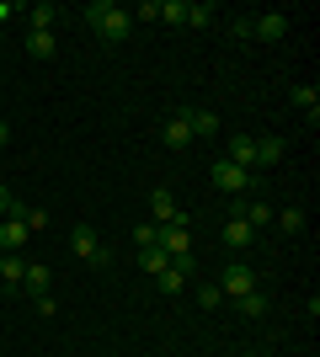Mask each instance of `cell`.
<instances>
[{"label":"cell","instance_id":"1","mask_svg":"<svg viewBox=\"0 0 320 357\" xmlns=\"http://www.w3.org/2000/svg\"><path fill=\"white\" fill-rule=\"evenodd\" d=\"M86 22H91V32L107 38V43H123V38L134 32V16L123 11L118 0H91V6H86Z\"/></svg>","mask_w":320,"mask_h":357},{"label":"cell","instance_id":"2","mask_svg":"<svg viewBox=\"0 0 320 357\" xmlns=\"http://www.w3.org/2000/svg\"><path fill=\"white\" fill-rule=\"evenodd\" d=\"M70 245H75L80 261H96V267H107V261H112V251H107L102 240H96L91 224H75V229H70Z\"/></svg>","mask_w":320,"mask_h":357},{"label":"cell","instance_id":"3","mask_svg":"<svg viewBox=\"0 0 320 357\" xmlns=\"http://www.w3.org/2000/svg\"><path fill=\"white\" fill-rule=\"evenodd\" d=\"M192 272H198L192 256H171L166 272H155V288H160V294H182V283H192Z\"/></svg>","mask_w":320,"mask_h":357},{"label":"cell","instance_id":"4","mask_svg":"<svg viewBox=\"0 0 320 357\" xmlns=\"http://www.w3.org/2000/svg\"><path fill=\"white\" fill-rule=\"evenodd\" d=\"M166 256H192V229H187V219L176 224H160V240H155Z\"/></svg>","mask_w":320,"mask_h":357},{"label":"cell","instance_id":"5","mask_svg":"<svg viewBox=\"0 0 320 357\" xmlns=\"http://www.w3.org/2000/svg\"><path fill=\"white\" fill-rule=\"evenodd\" d=\"M251 288H257V272L245 267V261H229V267H224V288H219V294H224V298H245Z\"/></svg>","mask_w":320,"mask_h":357},{"label":"cell","instance_id":"6","mask_svg":"<svg viewBox=\"0 0 320 357\" xmlns=\"http://www.w3.org/2000/svg\"><path fill=\"white\" fill-rule=\"evenodd\" d=\"M251 38H261V43H283V38H289V16H283V11L251 16Z\"/></svg>","mask_w":320,"mask_h":357},{"label":"cell","instance_id":"7","mask_svg":"<svg viewBox=\"0 0 320 357\" xmlns=\"http://www.w3.org/2000/svg\"><path fill=\"white\" fill-rule=\"evenodd\" d=\"M176 219H187V213L176 208V192H171V187H155L150 192V224H176Z\"/></svg>","mask_w":320,"mask_h":357},{"label":"cell","instance_id":"8","mask_svg":"<svg viewBox=\"0 0 320 357\" xmlns=\"http://www.w3.org/2000/svg\"><path fill=\"white\" fill-rule=\"evenodd\" d=\"M32 240V229L22 219H11V213H6V219H0V256H22V245H27Z\"/></svg>","mask_w":320,"mask_h":357},{"label":"cell","instance_id":"9","mask_svg":"<svg viewBox=\"0 0 320 357\" xmlns=\"http://www.w3.org/2000/svg\"><path fill=\"white\" fill-rule=\"evenodd\" d=\"M213 187H224V192H245V187H251V171H241L235 160H213Z\"/></svg>","mask_w":320,"mask_h":357},{"label":"cell","instance_id":"10","mask_svg":"<svg viewBox=\"0 0 320 357\" xmlns=\"http://www.w3.org/2000/svg\"><path fill=\"white\" fill-rule=\"evenodd\" d=\"M224 160H235L241 171H257V139L235 134V139H229V149H224Z\"/></svg>","mask_w":320,"mask_h":357},{"label":"cell","instance_id":"11","mask_svg":"<svg viewBox=\"0 0 320 357\" xmlns=\"http://www.w3.org/2000/svg\"><path fill=\"white\" fill-rule=\"evenodd\" d=\"M160 139H166L171 149H187V144H192V123H187V112H171L166 128H160Z\"/></svg>","mask_w":320,"mask_h":357},{"label":"cell","instance_id":"12","mask_svg":"<svg viewBox=\"0 0 320 357\" xmlns=\"http://www.w3.org/2000/svg\"><path fill=\"white\" fill-rule=\"evenodd\" d=\"M251 240H257V229H251V224H245L241 213H235V219H224V245H235V251H245Z\"/></svg>","mask_w":320,"mask_h":357},{"label":"cell","instance_id":"13","mask_svg":"<svg viewBox=\"0 0 320 357\" xmlns=\"http://www.w3.org/2000/svg\"><path fill=\"white\" fill-rule=\"evenodd\" d=\"M187 112V123H192V139H213L219 134V118L213 112H203V107H182Z\"/></svg>","mask_w":320,"mask_h":357},{"label":"cell","instance_id":"14","mask_svg":"<svg viewBox=\"0 0 320 357\" xmlns=\"http://www.w3.org/2000/svg\"><path fill=\"white\" fill-rule=\"evenodd\" d=\"M22 283H27V294L38 298V294H48V288H54V272H48L43 261H27V278H22Z\"/></svg>","mask_w":320,"mask_h":357},{"label":"cell","instance_id":"15","mask_svg":"<svg viewBox=\"0 0 320 357\" xmlns=\"http://www.w3.org/2000/svg\"><path fill=\"white\" fill-rule=\"evenodd\" d=\"M294 107L315 123V118H320V91H315V86H294Z\"/></svg>","mask_w":320,"mask_h":357},{"label":"cell","instance_id":"16","mask_svg":"<svg viewBox=\"0 0 320 357\" xmlns=\"http://www.w3.org/2000/svg\"><path fill=\"white\" fill-rule=\"evenodd\" d=\"M213 16L219 11H213L208 0H187V27H213Z\"/></svg>","mask_w":320,"mask_h":357},{"label":"cell","instance_id":"17","mask_svg":"<svg viewBox=\"0 0 320 357\" xmlns=\"http://www.w3.org/2000/svg\"><path fill=\"white\" fill-rule=\"evenodd\" d=\"M273 224L283 229V235H305V208H283V213H273Z\"/></svg>","mask_w":320,"mask_h":357},{"label":"cell","instance_id":"18","mask_svg":"<svg viewBox=\"0 0 320 357\" xmlns=\"http://www.w3.org/2000/svg\"><path fill=\"white\" fill-rule=\"evenodd\" d=\"M54 16H59L54 6H32V11H27V27L32 32H54Z\"/></svg>","mask_w":320,"mask_h":357},{"label":"cell","instance_id":"19","mask_svg":"<svg viewBox=\"0 0 320 357\" xmlns=\"http://www.w3.org/2000/svg\"><path fill=\"white\" fill-rule=\"evenodd\" d=\"M27 278V261L22 256H0V283H22Z\"/></svg>","mask_w":320,"mask_h":357},{"label":"cell","instance_id":"20","mask_svg":"<svg viewBox=\"0 0 320 357\" xmlns=\"http://www.w3.org/2000/svg\"><path fill=\"white\" fill-rule=\"evenodd\" d=\"M283 160V139H257V165H277Z\"/></svg>","mask_w":320,"mask_h":357},{"label":"cell","instance_id":"21","mask_svg":"<svg viewBox=\"0 0 320 357\" xmlns=\"http://www.w3.org/2000/svg\"><path fill=\"white\" fill-rule=\"evenodd\" d=\"M27 54H38V59H54V32H27Z\"/></svg>","mask_w":320,"mask_h":357},{"label":"cell","instance_id":"22","mask_svg":"<svg viewBox=\"0 0 320 357\" xmlns=\"http://www.w3.org/2000/svg\"><path fill=\"white\" fill-rule=\"evenodd\" d=\"M166 261H171V256L160 251V245H144V251H139V267H144V272H166Z\"/></svg>","mask_w":320,"mask_h":357},{"label":"cell","instance_id":"23","mask_svg":"<svg viewBox=\"0 0 320 357\" xmlns=\"http://www.w3.org/2000/svg\"><path fill=\"white\" fill-rule=\"evenodd\" d=\"M235 304H241V314H251V320H257V314H267V294H261V288H251V294L235 298Z\"/></svg>","mask_w":320,"mask_h":357},{"label":"cell","instance_id":"24","mask_svg":"<svg viewBox=\"0 0 320 357\" xmlns=\"http://www.w3.org/2000/svg\"><path fill=\"white\" fill-rule=\"evenodd\" d=\"M241 219L251 224V229H267V224H273V208H267V203H251V208H241Z\"/></svg>","mask_w":320,"mask_h":357},{"label":"cell","instance_id":"25","mask_svg":"<svg viewBox=\"0 0 320 357\" xmlns=\"http://www.w3.org/2000/svg\"><path fill=\"white\" fill-rule=\"evenodd\" d=\"M160 22H176V27H182L187 22V0H160Z\"/></svg>","mask_w":320,"mask_h":357},{"label":"cell","instance_id":"26","mask_svg":"<svg viewBox=\"0 0 320 357\" xmlns=\"http://www.w3.org/2000/svg\"><path fill=\"white\" fill-rule=\"evenodd\" d=\"M198 304H203V310H219V304H224V294H219L213 283H203V288H198Z\"/></svg>","mask_w":320,"mask_h":357},{"label":"cell","instance_id":"27","mask_svg":"<svg viewBox=\"0 0 320 357\" xmlns=\"http://www.w3.org/2000/svg\"><path fill=\"white\" fill-rule=\"evenodd\" d=\"M134 240H139V251H144V245H155V240H160V224H139Z\"/></svg>","mask_w":320,"mask_h":357},{"label":"cell","instance_id":"28","mask_svg":"<svg viewBox=\"0 0 320 357\" xmlns=\"http://www.w3.org/2000/svg\"><path fill=\"white\" fill-rule=\"evenodd\" d=\"M128 16H134V22H160V0H144V6L128 11Z\"/></svg>","mask_w":320,"mask_h":357},{"label":"cell","instance_id":"29","mask_svg":"<svg viewBox=\"0 0 320 357\" xmlns=\"http://www.w3.org/2000/svg\"><path fill=\"white\" fill-rule=\"evenodd\" d=\"M6 139H11V123H6V118H0V149H6Z\"/></svg>","mask_w":320,"mask_h":357},{"label":"cell","instance_id":"30","mask_svg":"<svg viewBox=\"0 0 320 357\" xmlns=\"http://www.w3.org/2000/svg\"><path fill=\"white\" fill-rule=\"evenodd\" d=\"M16 16V6H6V0H0V22H11Z\"/></svg>","mask_w":320,"mask_h":357},{"label":"cell","instance_id":"31","mask_svg":"<svg viewBox=\"0 0 320 357\" xmlns=\"http://www.w3.org/2000/svg\"><path fill=\"white\" fill-rule=\"evenodd\" d=\"M241 357H261V352H241Z\"/></svg>","mask_w":320,"mask_h":357}]
</instances>
